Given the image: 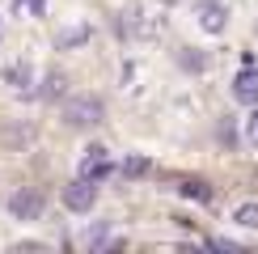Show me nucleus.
<instances>
[{
	"label": "nucleus",
	"instance_id": "1",
	"mask_svg": "<svg viewBox=\"0 0 258 254\" xmlns=\"http://www.w3.org/2000/svg\"><path fill=\"white\" fill-rule=\"evenodd\" d=\"M42 212H47V199L34 186H17L9 195V216L13 220H42Z\"/></svg>",
	"mask_w": 258,
	"mask_h": 254
},
{
	"label": "nucleus",
	"instance_id": "2",
	"mask_svg": "<svg viewBox=\"0 0 258 254\" xmlns=\"http://www.w3.org/2000/svg\"><path fill=\"white\" fill-rule=\"evenodd\" d=\"M63 119H68L72 127H98V123L106 119V106H102L98 98H68Z\"/></svg>",
	"mask_w": 258,
	"mask_h": 254
},
{
	"label": "nucleus",
	"instance_id": "3",
	"mask_svg": "<svg viewBox=\"0 0 258 254\" xmlns=\"http://www.w3.org/2000/svg\"><path fill=\"white\" fill-rule=\"evenodd\" d=\"M98 204V186H93V178H77V182L63 186V208L68 212H89Z\"/></svg>",
	"mask_w": 258,
	"mask_h": 254
},
{
	"label": "nucleus",
	"instance_id": "4",
	"mask_svg": "<svg viewBox=\"0 0 258 254\" xmlns=\"http://www.w3.org/2000/svg\"><path fill=\"white\" fill-rule=\"evenodd\" d=\"M110 153H106L102 144H93V148H85V157H81V178H93V182H102V178H110Z\"/></svg>",
	"mask_w": 258,
	"mask_h": 254
},
{
	"label": "nucleus",
	"instance_id": "5",
	"mask_svg": "<svg viewBox=\"0 0 258 254\" xmlns=\"http://www.w3.org/2000/svg\"><path fill=\"white\" fill-rule=\"evenodd\" d=\"M233 98H237L241 106H258V68H254V64H245V68L237 72V81H233Z\"/></svg>",
	"mask_w": 258,
	"mask_h": 254
},
{
	"label": "nucleus",
	"instance_id": "6",
	"mask_svg": "<svg viewBox=\"0 0 258 254\" xmlns=\"http://www.w3.org/2000/svg\"><path fill=\"white\" fill-rule=\"evenodd\" d=\"M195 17H199V26L208 30V34H220V30L229 26V13H224V5H212V0L195 9Z\"/></svg>",
	"mask_w": 258,
	"mask_h": 254
},
{
	"label": "nucleus",
	"instance_id": "7",
	"mask_svg": "<svg viewBox=\"0 0 258 254\" xmlns=\"http://www.w3.org/2000/svg\"><path fill=\"white\" fill-rule=\"evenodd\" d=\"M63 93H68V77H63V72H47V81H42V98H63Z\"/></svg>",
	"mask_w": 258,
	"mask_h": 254
},
{
	"label": "nucleus",
	"instance_id": "8",
	"mask_svg": "<svg viewBox=\"0 0 258 254\" xmlns=\"http://www.w3.org/2000/svg\"><path fill=\"white\" fill-rule=\"evenodd\" d=\"M5 85L26 89V85H30V64H9V68H5Z\"/></svg>",
	"mask_w": 258,
	"mask_h": 254
},
{
	"label": "nucleus",
	"instance_id": "9",
	"mask_svg": "<svg viewBox=\"0 0 258 254\" xmlns=\"http://www.w3.org/2000/svg\"><path fill=\"white\" fill-rule=\"evenodd\" d=\"M85 246H89V250H106V246H114V237H110V229H106V225H93L89 237H85Z\"/></svg>",
	"mask_w": 258,
	"mask_h": 254
},
{
	"label": "nucleus",
	"instance_id": "10",
	"mask_svg": "<svg viewBox=\"0 0 258 254\" xmlns=\"http://www.w3.org/2000/svg\"><path fill=\"white\" fill-rule=\"evenodd\" d=\"M13 13L17 17H42L47 13V0H13Z\"/></svg>",
	"mask_w": 258,
	"mask_h": 254
},
{
	"label": "nucleus",
	"instance_id": "11",
	"mask_svg": "<svg viewBox=\"0 0 258 254\" xmlns=\"http://www.w3.org/2000/svg\"><path fill=\"white\" fill-rule=\"evenodd\" d=\"M178 190H182V195H190V199H203V204L212 199V186H208V182H195V178H186Z\"/></svg>",
	"mask_w": 258,
	"mask_h": 254
},
{
	"label": "nucleus",
	"instance_id": "12",
	"mask_svg": "<svg viewBox=\"0 0 258 254\" xmlns=\"http://www.w3.org/2000/svg\"><path fill=\"white\" fill-rule=\"evenodd\" d=\"M233 220L245 225V229H258V204H241L237 212H233Z\"/></svg>",
	"mask_w": 258,
	"mask_h": 254
},
{
	"label": "nucleus",
	"instance_id": "13",
	"mask_svg": "<svg viewBox=\"0 0 258 254\" xmlns=\"http://www.w3.org/2000/svg\"><path fill=\"white\" fill-rule=\"evenodd\" d=\"M241 140L250 144V148H258V110L250 114V119H245V127H241Z\"/></svg>",
	"mask_w": 258,
	"mask_h": 254
},
{
	"label": "nucleus",
	"instance_id": "14",
	"mask_svg": "<svg viewBox=\"0 0 258 254\" xmlns=\"http://www.w3.org/2000/svg\"><path fill=\"white\" fill-rule=\"evenodd\" d=\"M89 38V26H81V30H68V34L59 38V47H72V42H85Z\"/></svg>",
	"mask_w": 258,
	"mask_h": 254
},
{
	"label": "nucleus",
	"instance_id": "15",
	"mask_svg": "<svg viewBox=\"0 0 258 254\" xmlns=\"http://www.w3.org/2000/svg\"><path fill=\"white\" fill-rule=\"evenodd\" d=\"M208 250H241V246H237V241H229V237H212Z\"/></svg>",
	"mask_w": 258,
	"mask_h": 254
},
{
	"label": "nucleus",
	"instance_id": "16",
	"mask_svg": "<svg viewBox=\"0 0 258 254\" xmlns=\"http://www.w3.org/2000/svg\"><path fill=\"white\" fill-rule=\"evenodd\" d=\"M144 169H148V161H140V157H132V161L123 165V174H132V178H136V174H144Z\"/></svg>",
	"mask_w": 258,
	"mask_h": 254
}]
</instances>
